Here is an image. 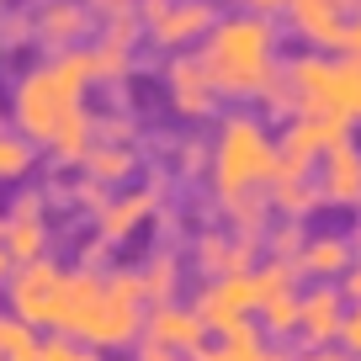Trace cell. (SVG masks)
Listing matches in <instances>:
<instances>
[{
    "label": "cell",
    "mask_w": 361,
    "mask_h": 361,
    "mask_svg": "<svg viewBox=\"0 0 361 361\" xmlns=\"http://www.w3.org/2000/svg\"><path fill=\"white\" fill-rule=\"evenodd\" d=\"M255 314H260V329H271V335H293V329H298V293L271 298V303H260Z\"/></svg>",
    "instance_id": "obj_28"
},
{
    "label": "cell",
    "mask_w": 361,
    "mask_h": 361,
    "mask_svg": "<svg viewBox=\"0 0 361 361\" xmlns=\"http://www.w3.org/2000/svg\"><path fill=\"white\" fill-rule=\"evenodd\" d=\"M266 202H271V213H276V218H298V224H308V218L324 207L314 180H282V176H271Z\"/></svg>",
    "instance_id": "obj_18"
},
{
    "label": "cell",
    "mask_w": 361,
    "mask_h": 361,
    "mask_svg": "<svg viewBox=\"0 0 361 361\" xmlns=\"http://www.w3.org/2000/svg\"><path fill=\"white\" fill-rule=\"evenodd\" d=\"M176 287H180V260L176 255H154L144 271H138V298H144L149 308L176 303Z\"/></svg>",
    "instance_id": "obj_21"
},
{
    "label": "cell",
    "mask_w": 361,
    "mask_h": 361,
    "mask_svg": "<svg viewBox=\"0 0 361 361\" xmlns=\"http://www.w3.org/2000/svg\"><path fill=\"white\" fill-rule=\"evenodd\" d=\"M197 64H202L207 85L218 102H260L276 80H282V27L276 16H218L207 37L197 43Z\"/></svg>",
    "instance_id": "obj_1"
},
{
    "label": "cell",
    "mask_w": 361,
    "mask_h": 361,
    "mask_svg": "<svg viewBox=\"0 0 361 361\" xmlns=\"http://www.w3.org/2000/svg\"><path fill=\"white\" fill-rule=\"evenodd\" d=\"M0 27H6V6H0ZM0 54H6V43H0Z\"/></svg>",
    "instance_id": "obj_41"
},
{
    "label": "cell",
    "mask_w": 361,
    "mask_h": 361,
    "mask_svg": "<svg viewBox=\"0 0 361 361\" xmlns=\"http://www.w3.org/2000/svg\"><path fill=\"white\" fill-rule=\"evenodd\" d=\"M133 144H90L85 159H80V170H85V180H102V186H117V180L133 176Z\"/></svg>",
    "instance_id": "obj_20"
},
{
    "label": "cell",
    "mask_w": 361,
    "mask_h": 361,
    "mask_svg": "<svg viewBox=\"0 0 361 361\" xmlns=\"http://www.w3.org/2000/svg\"><path fill=\"white\" fill-rule=\"evenodd\" d=\"M213 165H207V176H213V202H234V197L245 192H266L271 176H276V138L266 133V123H260L255 112H228L224 128H218V144H213Z\"/></svg>",
    "instance_id": "obj_4"
},
{
    "label": "cell",
    "mask_w": 361,
    "mask_h": 361,
    "mask_svg": "<svg viewBox=\"0 0 361 361\" xmlns=\"http://www.w3.org/2000/svg\"><path fill=\"white\" fill-rule=\"evenodd\" d=\"M234 11H250V16H282L287 0H228Z\"/></svg>",
    "instance_id": "obj_32"
},
{
    "label": "cell",
    "mask_w": 361,
    "mask_h": 361,
    "mask_svg": "<svg viewBox=\"0 0 361 361\" xmlns=\"http://www.w3.org/2000/svg\"><path fill=\"white\" fill-rule=\"evenodd\" d=\"M340 345H345L350 361H361V308H345V319H340Z\"/></svg>",
    "instance_id": "obj_30"
},
{
    "label": "cell",
    "mask_w": 361,
    "mask_h": 361,
    "mask_svg": "<svg viewBox=\"0 0 361 361\" xmlns=\"http://www.w3.org/2000/svg\"><path fill=\"white\" fill-rule=\"evenodd\" d=\"M303 361H350V356H345V350H329V345H324V350H308Z\"/></svg>",
    "instance_id": "obj_38"
},
{
    "label": "cell",
    "mask_w": 361,
    "mask_h": 361,
    "mask_svg": "<svg viewBox=\"0 0 361 361\" xmlns=\"http://www.w3.org/2000/svg\"><path fill=\"white\" fill-rule=\"evenodd\" d=\"M11 271H16V260L6 255V245H0V282H6V276H11Z\"/></svg>",
    "instance_id": "obj_40"
},
{
    "label": "cell",
    "mask_w": 361,
    "mask_h": 361,
    "mask_svg": "<svg viewBox=\"0 0 361 361\" xmlns=\"http://www.w3.org/2000/svg\"><path fill=\"white\" fill-rule=\"evenodd\" d=\"M255 361H303V356H287V350H266V345H260Z\"/></svg>",
    "instance_id": "obj_39"
},
{
    "label": "cell",
    "mask_w": 361,
    "mask_h": 361,
    "mask_svg": "<svg viewBox=\"0 0 361 361\" xmlns=\"http://www.w3.org/2000/svg\"><path fill=\"white\" fill-rule=\"evenodd\" d=\"M0 245H6V255L16 260V266H27V260H43L48 250V224L43 218H0Z\"/></svg>",
    "instance_id": "obj_19"
},
{
    "label": "cell",
    "mask_w": 361,
    "mask_h": 361,
    "mask_svg": "<svg viewBox=\"0 0 361 361\" xmlns=\"http://www.w3.org/2000/svg\"><path fill=\"white\" fill-rule=\"evenodd\" d=\"M138 361H180V356H170V350L154 345V340H138Z\"/></svg>",
    "instance_id": "obj_36"
},
{
    "label": "cell",
    "mask_w": 361,
    "mask_h": 361,
    "mask_svg": "<svg viewBox=\"0 0 361 361\" xmlns=\"http://www.w3.org/2000/svg\"><path fill=\"white\" fill-rule=\"evenodd\" d=\"M90 54V80L96 85H123L128 75H133V48H123V43H90L85 48Z\"/></svg>",
    "instance_id": "obj_23"
},
{
    "label": "cell",
    "mask_w": 361,
    "mask_h": 361,
    "mask_svg": "<svg viewBox=\"0 0 361 361\" xmlns=\"http://www.w3.org/2000/svg\"><path fill=\"white\" fill-rule=\"evenodd\" d=\"M308 6H329V11H345V16H350L361 0H308Z\"/></svg>",
    "instance_id": "obj_37"
},
{
    "label": "cell",
    "mask_w": 361,
    "mask_h": 361,
    "mask_svg": "<svg viewBox=\"0 0 361 361\" xmlns=\"http://www.w3.org/2000/svg\"><path fill=\"white\" fill-rule=\"evenodd\" d=\"M207 165V149L202 144H180V176H197Z\"/></svg>",
    "instance_id": "obj_33"
},
{
    "label": "cell",
    "mask_w": 361,
    "mask_h": 361,
    "mask_svg": "<svg viewBox=\"0 0 361 361\" xmlns=\"http://www.w3.org/2000/svg\"><path fill=\"white\" fill-rule=\"evenodd\" d=\"M37 361H106V356L90 350V345H80V340H69V335H54V340L37 345Z\"/></svg>",
    "instance_id": "obj_29"
},
{
    "label": "cell",
    "mask_w": 361,
    "mask_h": 361,
    "mask_svg": "<svg viewBox=\"0 0 361 361\" xmlns=\"http://www.w3.org/2000/svg\"><path fill=\"white\" fill-rule=\"evenodd\" d=\"M255 239H239V234H202L197 239V266H202L207 282L218 276H239V271L255 266Z\"/></svg>",
    "instance_id": "obj_15"
},
{
    "label": "cell",
    "mask_w": 361,
    "mask_h": 361,
    "mask_svg": "<svg viewBox=\"0 0 361 361\" xmlns=\"http://www.w3.org/2000/svg\"><path fill=\"white\" fill-rule=\"evenodd\" d=\"M282 117H329L361 123V59L350 54H298L282 59V80L260 96Z\"/></svg>",
    "instance_id": "obj_2"
},
{
    "label": "cell",
    "mask_w": 361,
    "mask_h": 361,
    "mask_svg": "<svg viewBox=\"0 0 361 361\" xmlns=\"http://www.w3.org/2000/svg\"><path fill=\"white\" fill-rule=\"evenodd\" d=\"M260 245H271V255H276V260H298V250L308 245V228L298 224V218H276Z\"/></svg>",
    "instance_id": "obj_26"
},
{
    "label": "cell",
    "mask_w": 361,
    "mask_h": 361,
    "mask_svg": "<svg viewBox=\"0 0 361 361\" xmlns=\"http://www.w3.org/2000/svg\"><path fill=\"white\" fill-rule=\"evenodd\" d=\"M138 340H154V345H165L170 356H197V350L207 345V329L197 324L192 308H176V303H159L144 314V335Z\"/></svg>",
    "instance_id": "obj_11"
},
{
    "label": "cell",
    "mask_w": 361,
    "mask_h": 361,
    "mask_svg": "<svg viewBox=\"0 0 361 361\" xmlns=\"http://www.w3.org/2000/svg\"><path fill=\"white\" fill-rule=\"evenodd\" d=\"M282 16H287V27L298 32V43H303L308 54H345V27H350L345 11L308 6V0H287Z\"/></svg>",
    "instance_id": "obj_9"
},
{
    "label": "cell",
    "mask_w": 361,
    "mask_h": 361,
    "mask_svg": "<svg viewBox=\"0 0 361 361\" xmlns=\"http://www.w3.org/2000/svg\"><path fill=\"white\" fill-rule=\"evenodd\" d=\"M345 54H350V59H361V6L350 11V27H345Z\"/></svg>",
    "instance_id": "obj_35"
},
{
    "label": "cell",
    "mask_w": 361,
    "mask_h": 361,
    "mask_svg": "<svg viewBox=\"0 0 361 361\" xmlns=\"http://www.w3.org/2000/svg\"><path fill=\"white\" fill-rule=\"evenodd\" d=\"M149 213H154V186H133V192H123V197H106V207L96 213L102 245H123L128 234H138V228L149 224Z\"/></svg>",
    "instance_id": "obj_14"
},
{
    "label": "cell",
    "mask_w": 361,
    "mask_h": 361,
    "mask_svg": "<svg viewBox=\"0 0 361 361\" xmlns=\"http://www.w3.org/2000/svg\"><path fill=\"white\" fill-rule=\"evenodd\" d=\"M356 245H361V239H356Z\"/></svg>",
    "instance_id": "obj_42"
},
{
    "label": "cell",
    "mask_w": 361,
    "mask_h": 361,
    "mask_svg": "<svg viewBox=\"0 0 361 361\" xmlns=\"http://www.w3.org/2000/svg\"><path fill=\"white\" fill-rule=\"evenodd\" d=\"M250 287H255V308L271 298L298 293V266L293 260H266V266H250Z\"/></svg>",
    "instance_id": "obj_24"
},
{
    "label": "cell",
    "mask_w": 361,
    "mask_h": 361,
    "mask_svg": "<svg viewBox=\"0 0 361 361\" xmlns=\"http://www.w3.org/2000/svg\"><path fill=\"white\" fill-rule=\"evenodd\" d=\"M90 11V22L106 27V43H123L133 48L138 37H144V27H138V0H80Z\"/></svg>",
    "instance_id": "obj_17"
},
{
    "label": "cell",
    "mask_w": 361,
    "mask_h": 361,
    "mask_svg": "<svg viewBox=\"0 0 361 361\" xmlns=\"http://www.w3.org/2000/svg\"><path fill=\"white\" fill-rule=\"evenodd\" d=\"M314 176H319L314 186H319V202L324 207H356L361 202V149L350 138L319 154Z\"/></svg>",
    "instance_id": "obj_8"
},
{
    "label": "cell",
    "mask_w": 361,
    "mask_h": 361,
    "mask_svg": "<svg viewBox=\"0 0 361 361\" xmlns=\"http://www.w3.org/2000/svg\"><path fill=\"white\" fill-rule=\"evenodd\" d=\"M138 335H144V303L112 298V293H106V282H102V298L69 324V340H80V345H90V350L138 345Z\"/></svg>",
    "instance_id": "obj_7"
},
{
    "label": "cell",
    "mask_w": 361,
    "mask_h": 361,
    "mask_svg": "<svg viewBox=\"0 0 361 361\" xmlns=\"http://www.w3.org/2000/svg\"><path fill=\"white\" fill-rule=\"evenodd\" d=\"M75 202H85L90 213H102V207H106V186H102V180H80V186H75Z\"/></svg>",
    "instance_id": "obj_31"
},
{
    "label": "cell",
    "mask_w": 361,
    "mask_h": 361,
    "mask_svg": "<svg viewBox=\"0 0 361 361\" xmlns=\"http://www.w3.org/2000/svg\"><path fill=\"white\" fill-rule=\"evenodd\" d=\"M356 207H361V202H356Z\"/></svg>",
    "instance_id": "obj_43"
},
{
    "label": "cell",
    "mask_w": 361,
    "mask_h": 361,
    "mask_svg": "<svg viewBox=\"0 0 361 361\" xmlns=\"http://www.w3.org/2000/svg\"><path fill=\"white\" fill-rule=\"evenodd\" d=\"M340 298H345L350 308H361V266H350L345 276H340Z\"/></svg>",
    "instance_id": "obj_34"
},
{
    "label": "cell",
    "mask_w": 361,
    "mask_h": 361,
    "mask_svg": "<svg viewBox=\"0 0 361 361\" xmlns=\"http://www.w3.org/2000/svg\"><path fill=\"white\" fill-rule=\"evenodd\" d=\"M27 22H32V37L48 48V54L85 48V32H90V11L80 6V0H43Z\"/></svg>",
    "instance_id": "obj_10"
},
{
    "label": "cell",
    "mask_w": 361,
    "mask_h": 361,
    "mask_svg": "<svg viewBox=\"0 0 361 361\" xmlns=\"http://www.w3.org/2000/svg\"><path fill=\"white\" fill-rule=\"evenodd\" d=\"M96 85L90 80V54L85 48H64V54H48L43 64H32L22 80H16L11 112H16V133L27 144H43L69 123V117L85 112V90Z\"/></svg>",
    "instance_id": "obj_3"
},
{
    "label": "cell",
    "mask_w": 361,
    "mask_h": 361,
    "mask_svg": "<svg viewBox=\"0 0 361 361\" xmlns=\"http://www.w3.org/2000/svg\"><path fill=\"white\" fill-rule=\"evenodd\" d=\"M37 329L22 324L16 314H0V361H37Z\"/></svg>",
    "instance_id": "obj_25"
},
{
    "label": "cell",
    "mask_w": 361,
    "mask_h": 361,
    "mask_svg": "<svg viewBox=\"0 0 361 361\" xmlns=\"http://www.w3.org/2000/svg\"><path fill=\"white\" fill-rule=\"evenodd\" d=\"M59 293H64V271L54 260H27L6 276V298H11V314L32 329H54L59 324Z\"/></svg>",
    "instance_id": "obj_6"
},
{
    "label": "cell",
    "mask_w": 361,
    "mask_h": 361,
    "mask_svg": "<svg viewBox=\"0 0 361 361\" xmlns=\"http://www.w3.org/2000/svg\"><path fill=\"white\" fill-rule=\"evenodd\" d=\"M340 319H345V298L340 287H314V293H298V329L308 350H324L340 335Z\"/></svg>",
    "instance_id": "obj_12"
},
{
    "label": "cell",
    "mask_w": 361,
    "mask_h": 361,
    "mask_svg": "<svg viewBox=\"0 0 361 361\" xmlns=\"http://www.w3.org/2000/svg\"><path fill=\"white\" fill-rule=\"evenodd\" d=\"M32 170V144L22 133H0V180H22Z\"/></svg>",
    "instance_id": "obj_27"
},
{
    "label": "cell",
    "mask_w": 361,
    "mask_h": 361,
    "mask_svg": "<svg viewBox=\"0 0 361 361\" xmlns=\"http://www.w3.org/2000/svg\"><path fill=\"white\" fill-rule=\"evenodd\" d=\"M298 276H314V282H340L350 271V239L340 234H314L303 250H298Z\"/></svg>",
    "instance_id": "obj_16"
},
{
    "label": "cell",
    "mask_w": 361,
    "mask_h": 361,
    "mask_svg": "<svg viewBox=\"0 0 361 361\" xmlns=\"http://www.w3.org/2000/svg\"><path fill=\"white\" fill-rule=\"evenodd\" d=\"M165 90H170V106H176L180 117H213V106H218L213 85H207L202 64H197V54H176L170 59Z\"/></svg>",
    "instance_id": "obj_13"
},
{
    "label": "cell",
    "mask_w": 361,
    "mask_h": 361,
    "mask_svg": "<svg viewBox=\"0 0 361 361\" xmlns=\"http://www.w3.org/2000/svg\"><path fill=\"white\" fill-rule=\"evenodd\" d=\"M224 218L234 224V234L239 239H266V228H271V202H266V192H245V197H234V202H224Z\"/></svg>",
    "instance_id": "obj_22"
},
{
    "label": "cell",
    "mask_w": 361,
    "mask_h": 361,
    "mask_svg": "<svg viewBox=\"0 0 361 361\" xmlns=\"http://www.w3.org/2000/svg\"><path fill=\"white\" fill-rule=\"evenodd\" d=\"M218 22L213 0H138V27L165 54H192Z\"/></svg>",
    "instance_id": "obj_5"
}]
</instances>
